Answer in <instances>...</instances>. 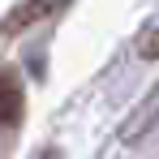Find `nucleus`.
Returning a JSON list of instances; mask_svg holds the SVG:
<instances>
[{"label":"nucleus","mask_w":159,"mask_h":159,"mask_svg":"<svg viewBox=\"0 0 159 159\" xmlns=\"http://www.w3.org/2000/svg\"><path fill=\"white\" fill-rule=\"evenodd\" d=\"M155 125H159V82L142 95V103L125 116V125H120V142H125V146H133V142H142Z\"/></svg>","instance_id":"1"},{"label":"nucleus","mask_w":159,"mask_h":159,"mask_svg":"<svg viewBox=\"0 0 159 159\" xmlns=\"http://www.w3.org/2000/svg\"><path fill=\"white\" fill-rule=\"evenodd\" d=\"M26 112V90L17 69H0V129H17Z\"/></svg>","instance_id":"2"},{"label":"nucleus","mask_w":159,"mask_h":159,"mask_svg":"<svg viewBox=\"0 0 159 159\" xmlns=\"http://www.w3.org/2000/svg\"><path fill=\"white\" fill-rule=\"evenodd\" d=\"M43 13H48V0H22V4L0 22V43H4V39H13V34H22L26 26H34Z\"/></svg>","instance_id":"3"},{"label":"nucleus","mask_w":159,"mask_h":159,"mask_svg":"<svg viewBox=\"0 0 159 159\" xmlns=\"http://www.w3.org/2000/svg\"><path fill=\"white\" fill-rule=\"evenodd\" d=\"M138 56H142V60H155L159 56V13L142 26V34H138Z\"/></svg>","instance_id":"4"},{"label":"nucleus","mask_w":159,"mask_h":159,"mask_svg":"<svg viewBox=\"0 0 159 159\" xmlns=\"http://www.w3.org/2000/svg\"><path fill=\"white\" fill-rule=\"evenodd\" d=\"M39 159H65V155H60L56 146H48V151H39Z\"/></svg>","instance_id":"5"}]
</instances>
